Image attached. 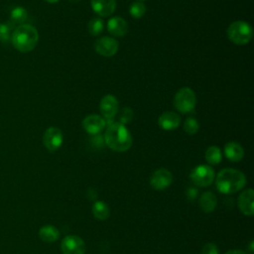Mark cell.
<instances>
[{
	"label": "cell",
	"mask_w": 254,
	"mask_h": 254,
	"mask_svg": "<svg viewBox=\"0 0 254 254\" xmlns=\"http://www.w3.org/2000/svg\"><path fill=\"white\" fill-rule=\"evenodd\" d=\"M190 177L195 186L205 188L213 183L214 170L208 165H199L191 171Z\"/></svg>",
	"instance_id": "obj_6"
},
{
	"label": "cell",
	"mask_w": 254,
	"mask_h": 254,
	"mask_svg": "<svg viewBox=\"0 0 254 254\" xmlns=\"http://www.w3.org/2000/svg\"><path fill=\"white\" fill-rule=\"evenodd\" d=\"M12 37L11 26L9 24L0 23V42L7 43Z\"/></svg>",
	"instance_id": "obj_26"
},
{
	"label": "cell",
	"mask_w": 254,
	"mask_h": 254,
	"mask_svg": "<svg viewBox=\"0 0 254 254\" xmlns=\"http://www.w3.org/2000/svg\"><path fill=\"white\" fill-rule=\"evenodd\" d=\"M11 40L16 50L21 53H29L36 48L39 41V33L35 27L23 24L14 30Z\"/></svg>",
	"instance_id": "obj_3"
},
{
	"label": "cell",
	"mask_w": 254,
	"mask_h": 254,
	"mask_svg": "<svg viewBox=\"0 0 254 254\" xmlns=\"http://www.w3.org/2000/svg\"><path fill=\"white\" fill-rule=\"evenodd\" d=\"M104 143L115 152H125L132 146V136L124 124L112 122L106 128Z\"/></svg>",
	"instance_id": "obj_1"
},
{
	"label": "cell",
	"mask_w": 254,
	"mask_h": 254,
	"mask_svg": "<svg viewBox=\"0 0 254 254\" xmlns=\"http://www.w3.org/2000/svg\"><path fill=\"white\" fill-rule=\"evenodd\" d=\"M104 22L100 18H92L87 24V31L91 36H98L103 32Z\"/></svg>",
	"instance_id": "obj_22"
},
{
	"label": "cell",
	"mask_w": 254,
	"mask_h": 254,
	"mask_svg": "<svg viewBox=\"0 0 254 254\" xmlns=\"http://www.w3.org/2000/svg\"><path fill=\"white\" fill-rule=\"evenodd\" d=\"M99 109L101 115H103L102 117L106 121V124H111L113 122V118L119 110V103L117 98L112 94L103 96L99 103Z\"/></svg>",
	"instance_id": "obj_7"
},
{
	"label": "cell",
	"mask_w": 254,
	"mask_h": 254,
	"mask_svg": "<svg viewBox=\"0 0 254 254\" xmlns=\"http://www.w3.org/2000/svg\"><path fill=\"white\" fill-rule=\"evenodd\" d=\"M93 136L94 137L92 138V142L95 144V146L101 147L104 144V137L99 135V134H96V135H93Z\"/></svg>",
	"instance_id": "obj_28"
},
{
	"label": "cell",
	"mask_w": 254,
	"mask_h": 254,
	"mask_svg": "<svg viewBox=\"0 0 254 254\" xmlns=\"http://www.w3.org/2000/svg\"><path fill=\"white\" fill-rule=\"evenodd\" d=\"M173 182L172 173L164 168L156 170L150 178V186L156 190H164Z\"/></svg>",
	"instance_id": "obj_10"
},
{
	"label": "cell",
	"mask_w": 254,
	"mask_h": 254,
	"mask_svg": "<svg viewBox=\"0 0 254 254\" xmlns=\"http://www.w3.org/2000/svg\"><path fill=\"white\" fill-rule=\"evenodd\" d=\"M45 1H47L48 3H56V2H58L59 0H45Z\"/></svg>",
	"instance_id": "obj_30"
},
{
	"label": "cell",
	"mask_w": 254,
	"mask_h": 254,
	"mask_svg": "<svg viewBox=\"0 0 254 254\" xmlns=\"http://www.w3.org/2000/svg\"><path fill=\"white\" fill-rule=\"evenodd\" d=\"M90 5L100 17H108L115 11L116 0H90Z\"/></svg>",
	"instance_id": "obj_16"
},
{
	"label": "cell",
	"mask_w": 254,
	"mask_h": 254,
	"mask_svg": "<svg viewBox=\"0 0 254 254\" xmlns=\"http://www.w3.org/2000/svg\"><path fill=\"white\" fill-rule=\"evenodd\" d=\"M225 254H247L246 252L242 251V250H238V249H233V250H229L227 251Z\"/></svg>",
	"instance_id": "obj_29"
},
{
	"label": "cell",
	"mask_w": 254,
	"mask_h": 254,
	"mask_svg": "<svg viewBox=\"0 0 254 254\" xmlns=\"http://www.w3.org/2000/svg\"><path fill=\"white\" fill-rule=\"evenodd\" d=\"M199 129L198 121L193 116H189L184 123V130L189 135L195 134Z\"/></svg>",
	"instance_id": "obj_24"
},
{
	"label": "cell",
	"mask_w": 254,
	"mask_h": 254,
	"mask_svg": "<svg viewBox=\"0 0 254 254\" xmlns=\"http://www.w3.org/2000/svg\"><path fill=\"white\" fill-rule=\"evenodd\" d=\"M106 126L105 119L97 114H90L87 115L82 120V127L83 129L90 135L99 134Z\"/></svg>",
	"instance_id": "obj_12"
},
{
	"label": "cell",
	"mask_w": 254,
	"mask_h": 254,
	"mask_svg": "<svg viewBox=\"0 0 254 254\" xmlns=\"http://www.w3.org/2000/svg\"><path fill=\"white\" fill-rule=\"evenodd\" d=\"M142 1H145V0H142Z\"/></svg>",
	"instance_id": "obj_32"
},
{
	"label": "cell",
	"mask_w": 254,
	"mask_h": 254,
	"mask_svg": "<svg viewBox=\"0 0 254 254\" xmlns=\"http://www.w3.org/2000/svg\"><path fill=\"white\" fill-rule=\"evenodd\" d=\"M64 142V135L60 128L58 127H49L43 136V143L45 147L51 151H57Z\"/></svg>",
	"instance_id": "obj_9"
},
{
	"label": "cell",
	"mask_w": 254,
	"mask_h": 254,
	"mask_svg": "<svg viewBox=\"0 0 254 254\" xmlns=\"http://www.w3.org/2000/svg\"><path fill=\"white\" fill-rule=\"evenodd\" d=\"M196 103L194 91L190 87L180 88L174 97V105L181 113H189L193 110Z\"/></svg>",
	"instance_id": "obj_5"
},
{
	"label": "cell",
	"mask_w": 254,
	"mask_h": 254,
	"mask_svg": "<svg viewBox=\"0 0 254 254\" xmlns=\"http://www.w3.org/2000/svg\"><path fill=\"white\" fill-rule=\"evenodd\" d=\"M10 18L12 20L13 23H17V24H22L24 23L27 18H28V12L25 8L23 7H15L11 13H10Z\"/></svg>",
	"instance_id": "obj_23"
},
{
	"label": "cell",
	"mask_w": 254,
	"mask_h": 254,
	"mask_svg": "<svg viewBox=\"0 0 254 254\" xmlns=\"http://www.w3.org/2000/svg\"><path fill=\"white\" fill-rule=\"evenodd\" d=\"M92 213L99 220H106L110 216L109 206L102 200H97L92 205Z\"/></svg>",
	"instance_id": "obj_20"
},
{
	"label": "cell",
	"mask_w": 254,
	"mask_h": 254,
	"mask_svg": "<svg viewBox=\"0 0 254 254\" xmlns=\"http://www.w3.org/2000/svg\"><path fill=\"white\" fill-rule=\"evenodd\" d=\"M159 126L166 131H171L178 128L181 124V116L173 111L162 113L158 119Z\"/></svg>",
	"instance_id": "obj_15"
},
{
	"label": "cell",
	"mask_w": 254,
	"mask_h": 254,
	"mask_svg": "<svg viewBox=\"0 0 254 254\" xmlns=\"http://www.w3.org/2000/svg\"><path fill=\"white\" fill-rule=\"evenodd\" d=\"M129 13L131 17L139 19L146 13V6L142 2H133L129 8Z\"/></svg>",
	"instance_id": "obj_25"
},
{
	"label": "cell",
	"mask_w": 254,
	"mask_h": 254,
	"mask_svg": "<svg viewBox=\"0 0 254 254\" xmlns=\"http://www.w3.org/2000/svg\"><path fill=\"white\" fill-rule=\"evenodd\" d=\"M61 249L63 254H84L85 243L77 235H67L61 243Z\"/></svg>",
	"instance_id": "obj_8"
},
{
	"label": "cell",
	"mask_w": 254,
	"mask_h": 254,
	"mask_svg": "<svg viewBox=\"0 0 254 254\" xmlns=\"http://www.w3.org/2000/svg\"><path fill=\"white\" fill-rule=\"evenodd\" d=\"M215 185L216 189L222 193H235L245 187L246 178L242 172L227 168L221 170L217 174Z\"/></svg>",
	"instance_id": "obj_2"
},
{
	"label": "cell",
	"mask_w": 254,
	"mask_h": 254,
	"mask_svg": "<svg viewBox=\"0 0 254 254\" xmlns=\"http://www.w3.org/2000/svg\"><path fill=\"white\" fill-rule=\"evenodd\" d=\"M118 48H119L118 42L114 38L107 37V36L97 39L94 44L95 52L98 55L106 58L114 56L117 53Z\"/></svg>",
	"instance_id": "obj_11"
},
{
	"label": "cell",
	"mask_w": 254,
	"mask_h": 254,
	"mask_svg": "<svg viewBox=\"0 0 254 254\" xmlns=\"http://www.w3.org/2000/svg\"><path fill=\"white\" fill-rule=\"evenodd\" d=\"M69 2H72V3H76V2H78L79 0H68Z\"/></svg>",
	"instance_id": "obj_31"
},
{
	"label": "cell",
	"mask_w": 254,
	"mask_h": 254,
	"mask_svg": "<svg viewBox=\"0 0 254 254\" xmlns=\"http://www.w3.org/2000/svg\"><path fill=\"white\" fill-rule=\"evenodd\" d=\"M40 238L48 243L55 242L60 238V231L53 225H45L39 230Z\"/></svg>",
	"instance_id": "obj_19"
},
{
	"label": "cell",
	"mask_w": 254,
	"mask_h": 254,
	"mask_svg": "<svg viewBox=\"0 0 254 254\" xmlns=\"http://www.w3.org/2000/svg\"><path fill=\"white\" fill-rule=\"evenodd\" d=\"M227 37L235 45H246L252 40L253 29L245 21H234L227 29Z\"/></svg>",
	"instance_id": "obj_4"
},
{
	"label": "cell",
	"mask_w": 254,
	"mask_h": 254,
	"mask_svg": "<svg viewBox=\"0 0 254 254\" xmlns=\"http://www.w3.org/2000/svg\"><path fill=\"white\" fill-rule=\"evenodd\" d=\"M205 160L210 165H217L222 160L221 150L217 146H210L205 151Z\"/></svg>",
	"instance_id": "obj_21"
},
{
	"label": "cell",
	"mask_w": 254,
	"mask_h": 254,
	"mask_svg": "<svg viewBox=\"0 0 254 254\" xmlns=\"http://www.w3.org/2000/svg\"><path fill=\"white\" fill-rule=\"evenodd\" d=\"M224 155L231 162H239L244 156V150L239 143L228 142L224 146Z\"/></svg>",
	"instance_id": "obj_17"
},
{
	"label": "cell",
	"mask_w": 254,
	"mask_h": 254,
	"mask_svg": "<svg viewBox=\"0 0 254 254\" xmlns=\"http://www.w3.org/2000/svg\"><path fill=\"white\" fill-rule=\"evenodd\" d=\"M201 254H219L218 248L214 243H206L201 250Z\"/></svg>",
	"instance_id": "obj_27"
},
{
	"label": "cell",
	"mask_w": 254,
	"mask_h": 254,
	"mask_svg": "<svg viewBox=\"0 0 254 254\" xmlns=\"http://www.w3.org/2000/svg\"><path fill=\"white\" fill-rule=\"evenodd\" d=\"M107 30L114 37H124L128 32V23L122 17H112L107 22Z\"/></svg>",
	"instance_id": "obj_14"
},
{
	"label": "cell",
	"mask_w": 254,
	"mask_h": 254,
	"mask_svg": "<svg viewBox=\"0 0 254 254\" xmlns=\"http://www.w3.org/2000/svg\"><path fill=\"white\" fill-rule=\"evenodd\" d=\"M198 203L202 211L211 212L216 207L217 199L215 194L212 191H205L200 195Z\"/></svg>",
	"instance_id": "obj_18"
},
{
	"label": "cell",
	"mask_w": 254,
	"mask_h": 254,
	"mask_svg": "<svg viewBox=\"0 0 254 254\" xmlns=\"http://www.w3.org/2000/svg\"><path fill=\"white\" fill-rule=\"evenodd\" d=\"M254 191L252 189H247L243 190L238 197V207L241 212L245 215L251 216L254 213Z\"/></svg>",
	"instance_id": "obj_13"
}]
</instances>
